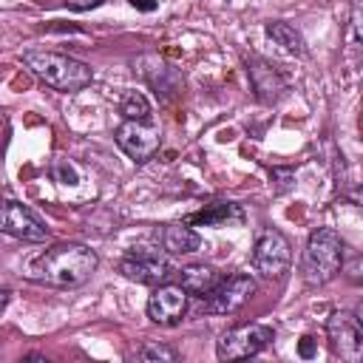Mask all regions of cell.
<instances>
[{
    "mask_svg": "<svg viewBox=\"0 0 363 363\" xmlns=\"http://www.w3.org/2000/svg\"><path fill=\"white\" fill-rule=\"evenodd\" d=\"M162 247L173 255H187V252H196L201 247V238L187 224H167L162 230Z\"/></svg>",
    "mask_w": 363,
    "mask_h": 363,
    "instance_id": "cell-15",
    "label": "cell"
},
{
    "mask_svg": "<svg viewBox=\"0 0 363 363\" xmlns=\"http://www.w3.org/2000/svg\"><path fill=\"white\" fill-rule=\"evenodd\" d=\"M289 261H292V247H289L286 235H284L281 230L267 227V230L258 235V241H255L252 267H255L261 275H267V278H278V275L286 272Z\"/></svg>",
    "mask_w": 363,
    "mask_h": 363,
    "instance_id": "cell-6",
    "label": "cell"
},
{
    "mask_svg": "<svg viewBox=\"0 0 363 363\" xmlns=\"http://www.w3.org/2000/svg\"><path fill=\"white\" fill-rule=\"evenodd\" d=\"M298 354H301V357H306V360H309V357H315V337L303 335V337H301V343H298Z\"/></svg>",
    "mask_w": 363,
    "mask_h": 363,
    "instance_id": "cell-22",
    "label": "cell"
},
{
    "mask_svg": "<svg viewBox=\"0 0 363 363\" xmlns=\"http://www.w3.org/2000/svg\"><path fill=\"white\" fill-rule=\"evenodd\" d=\"M230 221H241V207L233 201H213L199 213L187 216V224H204V227H221Z\"/></svg>",
    "mask_w": 363,
    "mask_h": 363,
    "instance_id": "cell-14",
    "label": "cell"
},
{
    "mask_svg": "<svg viewBox=\"0 0 363 363\" xmlns=\"http://www.w3.org/2000/svg\"><path fill=\"white\" fill-rule=\"evenodd\" d=\"M269 179H278V190H286V187H292V182H295L292 170H272Z\"/></svg>",
    "mask_w": 363,
    "mask_h": 363,
    "instance_id": "cell-20",
    "label": "cell"
},
{
    "mask_svg": "<svg viewBox=\"0 0 363 363\" xmlns=\"http://www.w3.org/2000/svg\"><path fill=\"white\" fill-rule=\"evenodd\" d=\"M9 301H11V292H9L6 286H0V315L6 312V306H9Z\"/></svg>",
    "mask_w": 363,
    "mask_h": 363,
    "instance_id": "cell-25",
    "label": "cell"
},
{
    "mask_svg": "<svg viewBox=\"0 0 363 363\" xmlns=\"http://www.w3.org/2000/svg\"><path fill=\"white\" fill-rule=\"evenodd\" d=\"M269 340H272V329L264 326V323L235 326V329H230L218 337L216 354H218V360H244V357H252V354L264 352Z\"/></svg>",
    "mask_w": 363,
    "mask_h": 363,
    "instance_id": "cell-4",
    "label": "cell"
},
{
    "mask_svg": "<svg viewBox=\"0 0 363 363\" xmlns=\"http://www.w3.org/2000/svg\"><path fill=\"white\" fill-rule=\"evenodd\" d=\"M23 62L37 79H43L45 85H51L54 91H62V94L82 91L94 79L91 65H85L68 54H57V51H26Z\"/></svg>",
    "mask_w": 363,
    "mask_h": 363,
    "instance_id": "cell-2",
    "label": "cell"
},
{
    "mask_svg": "<svg viewBox=\"0 0 363 363\" xmlns=\"http://www.w3.org/2000/svg\"><path fill=\"white\" fill-rule=\"evenodd\" d=\"M247 71H250V82H252L258 99H264V102H275V99L286 91V77L281 74V68H278L275 62L252 60Z\"/></svg>",
    "mask_w": 363,
    "mask_h": 363,
    "instance_id": "cell-12",
    "label": "cell"
},
{
    "mask_svg": "<svg viewBox=\"0 0 363 363\" xmlns=\"http://www.w3.org/2000/svg\"><path fill=\"white\" fill-rule=\"evenodd\" d=\"M119 272H122L125 278L136 281V284L159 286V284H164V281L170 278L173 269H170V261H167L162 252L139 247V250H133V252H128V255L122 258Z\"/></svg>",
    "mask_w": 363,
    "mask_h": 363,
    "instance_id": "cell-7",
    "label": "cell"
},
{
    "mask_svg": "<svg viewBox=\"0 0 363 363\" xmlns=\"http://www.w3.org/2000/svg\"><path fill=\"white\" fill-rule=\"evenodd\" d=\"M218 281H221V272L216 267H207V264H190L179 272V286L187 295H199V298H204Z\"/></svg>",
    "mask_w": 363,
    "mask_h": 363,
    "instance_id": "cell-13",
    "label": "cell"
},
{
    "mask_svg": "<svg viewBox=\"0 0 363 363\" xmlns=\"http://www.w3.org/2000/svg\"><path fill=\"white\" fill-rule=\"evenodd\" d=\"M0 233L23 238V241H45L48 238V227L43 224V218L28 210L20 201H0Z\"/></svg>",
    "mask_w": 363,
    "mask_h": 363,
    "instance_id": "cell-8",
    "label": "cell"
},
{
    "mask_svg": "<svg viewBox=\"0 0 363 363\" xmlns=\"http://www.w3.org/2000/svg\"><path fill=\"white\" fill-rule=\"evenodd\" d=\"M187 292L179 284H159L147 298V318L159 326H173L187 312Z\"/></svg>",
    "mask_w": 363,
    "mask_h": 363,
    "instance_id": "cell-11",
    "label": "cell"
},
{
    "mask_svg": "<svg viewBox=\"0 0 363 363\" xmlns=\"http://www.w3.org/2000/svg\"><path fill=\"white\" fill-rule=\"evenodd\" d=\"M136 360H147V363H173L179 360L176 349L164 346V343H156V340H147L136 349Z\"/></svg>",
    "mask_w": 363,
    "mask_h": 363,
    "instance_id": "cell-18",
    "label": "cell"
},
{
    "mask_svg": "<svg viewBox=\"0 0 363 363\" xmlns=\"http://www.w3.org/2000/svg\"><path fill=\"white\" fill-rule=\"evenodd\" d=\"M255 292V281L250 278V275H233V278H227V281H218L204 298V309L210 312V315H230V312H235V309H241L247 301H250V295Z\"/></svg>",
    "mask_w": 363,
    "mask_h": 363,
    "instance_id": "cell-10",
    "label": "cell"
},
{
    "mask_svg": "<svg viewBox=\"0 0 363 363\" xmlns=\"http://www.w3.org/2000/svg\"><path fill=\"white\" fill-rule=\"evenodd\" d=\"M48 176H51L57 184H68V187L79 182V173H77V167H74L68 159H54L51 167H48Z\"/></svg>",
    "mask_w": 363,
    "mask_h": 363,
    "instance_id": "cell-19",
    "label": "cell"
},
{
    "mask_svg": "<svg viewBox=\"0 0 363 363\" xmlns=\"http://www.w3.org/2000/svg\"><path fill=\"white\" fill-rule=\"evenodd\" d=\"M130 6L139 11H153V9H159V0H130Z\"/></svg>",
    "mask_w": 363,
    "mask_h": 363,
    "instance_id": "cell-24",
    "label": "cell"
},
{
    "mask_svg": "<svg viewBox=\"0 0 363 363\" xmlns=\"http://www.w3.org/2000/svg\"><path fill=\"white\" fill-rule=\"evenodd\" d=\"M267 37H269L275 45H281L284 51H289V54H303V51H306L301 31H298L295 26L284 23V20H272V23H267Z\"/></svg>",
    "mask_w": 363,
    "mask_h": 363,
    "instance_id": "cell-16",
    "label": "cell"
},
{
    "mask_svg": "<svg viewBox=\"0 0 363 363\" xmlns=\"http://www.w3.org/2000/svg\"><path fill=\"white\" fill-rule=\"evenodd\" d=\"M6 142H9V116L6 111H0V156L6 150Z\"/></svg>",
    "mask_w": 363,
    "mask_h": 363,
    "instance_id": "cell-23",
    "label": "cell"
},
{
    "mask_svg": "<svg viewBox=\"0 0 363 363\" xmlns=\"http://www.w3.org/2000/svg\"><path fill=\"white\" fill-rule=\"evenodd\" d=\"M119 113L125 119H147L150 116V102L142 91H125L119 99Z\"/></svg>",
    "mask_w": 363,
    "mask_h": 363,
    "instance_id": "cell-17",
    "label": "cell"
},
{
    "mask_svg": "<svg viewBox=\"0 0 363 363\" xmlns=\"http://www.w3.org/2000/svg\"><path fill=\"white\" fill-rule=\"evenodd\" d=\"M102 3H108V0H65V6L74 11H88V9H96Z\"/></svg>",
    "mask_w": 363,
    "mask_h": 363,
    "instance_id": "cell-21",
    "label": "cell"
},
{
    "mask_svg": "<svg viewBox=\"0 0 363 363\" xmlns=\"http://www.w3.org/2000/svg\"><path fill=\"white\" fill-rule=\"evenodd\" d=\"M99 258L85 244H54L31 264V278L51 286H79L91 278Z\"/></svg>",
    "mask_w": 363,
    "mask_h": 363,
    "instance_id": "cell-1",
    "label": "cell"
},
{
    "mask_svg": "<svg viewBox=\"0 0 363 363\" xmlns=\"http://www.w3.org/2000/svg\"><path fill=\"white\" fill-rule=\"evenodd\" d=\"M343 269V241L332 227H320L309 235L303 250V278L312 286L329 284Z\"/></svg>",
    "mask_w": 363,
    "mask_h": 363,
    "instance_id": "cell-3",
    "label": "cell"
},
{
    "mask_svg": "<svg viewBox=\"0 0 363 363\" xmlns=\"http://www.w3.org/2000/svg\"><path fill=\"white\" fill-rule=\"evenodd\" d=\"M159 128L147 125L145 119H125L116 128V145L133 159V162H147L159 150Z\"/></svg>",
    "mask_w": 363,
    "mask_h": 363,
    "instance_id": "cell-9",
    "label": "cell"
},
{
    "mask_svg": "<svg viewBox=\"0 0 363 363\" xmlns=\"http://www.w3.org/2000/svg\"><path fill=\"white\" fill-rule=\"evenodd\" d=\"M326 335H329V346L332 352L346 360V363H360L363 360V329L360 320L352 312H332L329 323H326Z\"/></svg>",
    "mask_w": 363,
    "mask_h": 363,
    "instance_id": "cell-5",
    "label": "cell"
}]
</instances>
